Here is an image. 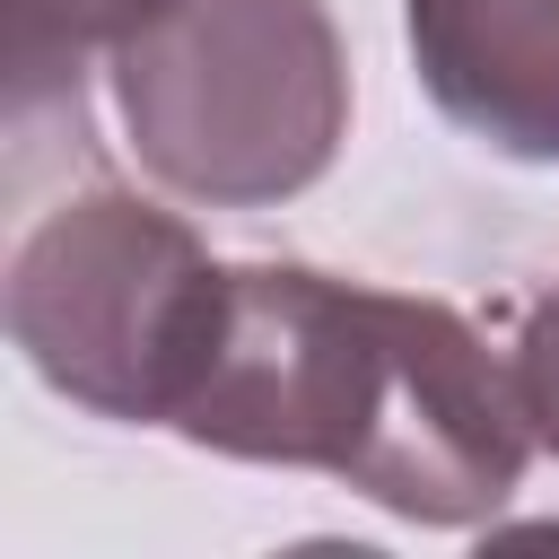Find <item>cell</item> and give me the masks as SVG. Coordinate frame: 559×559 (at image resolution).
Returning <instances> with one entry per match:
<instances>
[{"mask_svg": "<svg viewBox=\"0 0 559 559\" xmlns=\"http://www.w3.org/2000/svg\"><path fill=\"white\" fill-rule=\"evenodd\" d=\"M175 428L227 463L332 472L402 524H489L524 463L533 411L445 297L332 280L314 262H236L210 376Z\"/></svg>", "mask_w": 559, "mask_h": 559, "instance_id": "1", "label": "cell"}, {"mask_svg": "<svg viewBox=\"0 0 559 559\" xmlns=\"http://www.w3.org/2000/svg\"><path fill=\"white\" fill-rule=\"evenodd\" d=\"M131 157L201 210H280L349 140V52L323 0H175L114 52Z\"/></svg>", "mask_w": 559, "mask_h": 559, "instance_id": "2", "label": "cell"}, {"mask_svg": "<svg viewBox=\"0 0 559 559\" xmlns=\"http://www.w3.org/2000/svg\"><path fill=\"white\" fill-rule=\"evenodd\" d=\"M227 323V271L210 245L122 192L87 183L52 201L9 253V341L26 367L96 419H166L210 376Z\"/></svg>", "mask_w": 559, "mask_h": 559, "instance_id": "3", "label": "cell"}, {"mask_svg": "<svg viewBox=\"0 0 559 559\" xmlns=\"http://www.w3.org/2000/svg\"><path fill=\"white\" fill-rule=\"evenodd\" d=\"M428 105L515 166H559V0H402Z\"/></svg>", "mask_w": 559, "mask_h": 559, "instance_id": "4", "label": "cell"}, {"mask_svg": "<svg viewBox=\"0 0 559 559\" xmlns=\"http://www.w3.org/2000/svg\"><path fill=\"white\" fill-rule=\"evenodd\" d=\"M175 0H9V122L35 131L44 105H79L87 52H122Z\"/></svg>", "mask_w": 559, "mask_h": 559, "instance_id": "5", "label": "cell"}, {"mask_svg": "<svg viewBox=\"0 0 559 559\" xmlns=\"http://www.w3.org/2000/svg\"><path fill=\"white\" fill-rule=\"evenodd\" d=\"M515 384H524V411H533V437L559 454V280L524 306L515 323Z\"/></svg>", "mask_w": 559, "mask_h": 559, "instance_id": "6", "label": "cell"}]
</instances>
